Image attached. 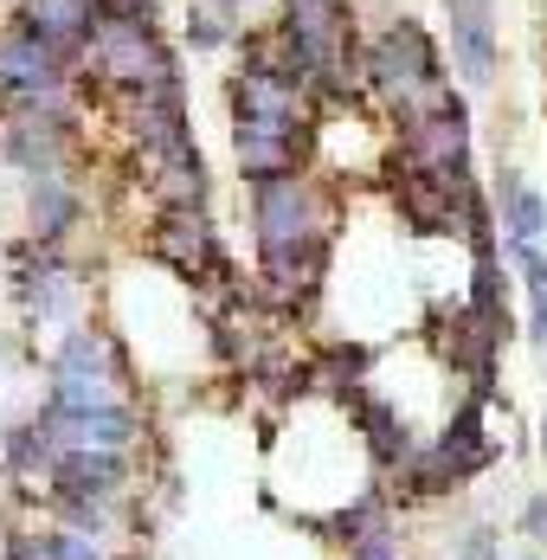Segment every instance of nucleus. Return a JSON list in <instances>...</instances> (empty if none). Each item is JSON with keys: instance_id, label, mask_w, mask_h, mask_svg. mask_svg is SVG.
I'll list each match as a JSON object with an SVG mask.
<instances>
[{"instance_id": "nucleus-1", "label": "nucleus", "mask_w": 547, "mask_h": 560, "mask_svg": "<svg viewBox=\"0 0 547 560\" xmlns=\"http://www.w3.org/2000/svg\"><path fill=\"white\" fill-rule=\"evenodd\" d=\"M271 470H265V497L283 515H296L303 528L328 522L335 509L361 503L381 490V470L361 445L354 419L341 399H296L283 439H271Z\"/></svg>"}, {"instance_id": "nucleus-2", "label": "nucleus", "mask_w": 547, "mask_h": 560, "mask_svg": "<svg viewBox=\"0 0 547 560\" xmlns=\"http://www.w3.org/2000/svg\"><path fill=\"white\" fill-rule=\"evenodd\" d=\"M136 457L142 451H58V464L39 483V509L65 503V497H129L136 490Z\"/></svg>"}, {"instance_id": "nucleus-3", "label": "nucleus", "mask_w": 547, "mask_h": 560, "mask_svg": "<svg viewBox=\"0 0 547 560\" xmlns=\"http://www.w3.org/2000/svg\"><path fill=\"white\" fill-rule=\"evenodd\" d=\"M451 7V58L470 84H490L496 71V33H490V7L484 0H444Z\"/></svg>"}, {"instance_id": "nucleus-4", "label": "nucleus", "mask_w": 547, "mask_h": 560, "mask_svg": "<svg viewBox=\"0 0 547 560\" xmlns=\"http://www.w3.org/2000/svg\"><path fill=\"white\" fill-rule=\"evenodd\" d=\"M399 522H393V503H386V490H374V497H361V503L335 509L328 522H316V535H323L335 555H354L361 541H381V535H393Z\"/></svg>"}, {"instance_id": "nucleus-5", "label": "nucleus", "mask_w": 547, "mask_h": 560, "mask_svg": "<svg viewBox=\"0 0 547 560\" xmlns=\"http://www.w3.org/2000/svg\"><path fill=\"white\" fill-rule=\"evenodd\" d=\"M496 555H502V535H496V522H464V535H457L451 560H496Z\"/></svg>"}, {"instance_id": "nucleus-6", "label": "nucleus", "mask_w": 547, "mask_h": 560, "mask_svg": "<svg viewBox=\"0 0 547 560\" xmlns=\"http://www.w3.org/2000/svg\"><path fill=\"white\" fill-rule=\"evenodd\" d=\"M515 535H522L528 548H547V490H535V497L522 503V515H515Z\"/></svg>"}, {"instance_id": "nucleus-7", "label": "nucleus", "mask_w": 547, "mask_h": 560, "mask_svg": "<svg viewBox=\"0 0 547 560\" xmlns=\"http://www.w3.org/2000/svg\"><path fill=\"white\" fill-rule=\"evenodd\" d=\"M341 560H419V555H406V548H399V528H393V535H381V541H361L354 555H341Z\"/></svg>"}, {"instance_id": "nucleus-8", "label": "nucleus", "mask_w": 547, "mask_h": 560, "mask_svg": "<svg viewBox=\"0 0 547 560\" xmlns=\"http://www.w3.org/2000/svg\"><path fill=\"white\" fill-rule=\"evenodd\" d=\"M535 439H542V464H547V406H542V425H535Z\"/></svg>"}, {"instance_id": "nucleus-9", "label": "nucleus", "mask_w": 547, "mask_h": 560, "mask_svg": "<svg viewBox=\"0 0 547 560\" xmlns=\"http://www.w3.org/2000/svg\"><path fill=\"white\" fill-rule=\"evenodd\" d=\"M515 560H547V548H522V555H515Z\"/></svg>"}]
</instances>
